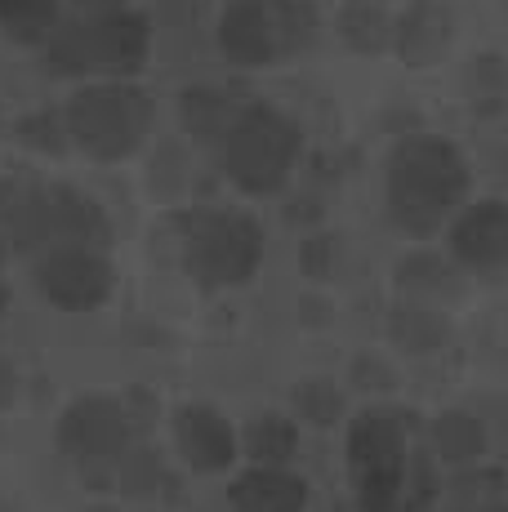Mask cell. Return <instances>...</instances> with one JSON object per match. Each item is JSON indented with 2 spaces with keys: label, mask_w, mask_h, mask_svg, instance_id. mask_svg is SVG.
Masks as SVG:
<instances>
[{
  "label": "cell",
  "mask_w": 508,
  "mask_h": 512,
  "mask_svg": "<svg viewBox=\"0 0 508 512\" xmlns=\"http://www.w3.org/2000/svg\"><path fill=\"white\" fill-rule=\"evenodd\" d=\"M5 308H9V285L0 281V312H5Z\"/></svg>",
  "instance_id": "cell-30"
},
{
  "label": "cell",
  "mask_w": 508,
  "mask_h": 512,
  "mask_svg": "<svg viewBox=\"0 0 508 512\" xmlns=\"http://www.w3.org/2000/svg\"><path fill=\"white\" fill-rule=\"evenodd\" d=\"M183 268L205 290L250 285L263 263V228L246 210H197L183 219Z\"/></svg>",
  "instance_id": "cell-5"
},
{
  "label": "cell",
  "mask_w": 508,
  "mask_h": 512,
  "mask_svg": "<svg viewBox=\"0 0 508 512\" xmlns=\"http://www.w3.org/2000/svg\"><path fill=\"white\" fill-rule=\"evenodd\" d=\"M410 468L406 423L397 410H361L348 423V472L361 512H402Z\"/></svg>",
  "instance_id": "cell-7"
},
{
  "label": "cell",
  "mask_w": 508,
  "mask_h": 512,
  "mask_svg": "<svg viewBox=\"0 0 508 512\" xmlns=\"http://www.w3.org/2000/svg\"><path fill=\"white\" fill-rule=\"evenodd\" d=\"M14 397H18V370H14V361L0 357V410L14 406Z\"/></svg>",
  "instance_id": "cell-28"
},
{
  "label": "cell",
  "mask_w": 508,
  "mask_h": 512,
  "mask_svg": "<svg viewBox=\"0 0 508 512\" xmlns=\"http://www.w3.org/2000/svg\"><path fill=\"white\" fill-rule=\"evenodd\" d=\"M437 499V468L424 450H410L406 468V490H402V512H424Z\"/></svg>",
  "instance_id": "cell-24"
},
{
  "label": "cell",
  "mask_w": 508,
  "mask_h": 512,
  "mask_svg": "<svg viewBox=\"0 0 508 512\" xmlns=\"http://www.w3.org/2000/svg\"><path fill=\"white\" fill-rule=\"evenodd\" d=\"M397 285H402V294H410V299L442 294V290H451V263H446V254L415 250L397 263Z\"/></svg>",
  "instance_id": "cell-22"
},
{
  "label": "cell",
  "mask_w": 508,
  "mask_h": 512,
  "mask_svg": "<svg viewBox=\"0 0 508 512\" xmlns=\"http://www.w3.org/2000/svg\"><path fill=\"white\" fill-rule=\"evenodd\" d=\"M152 54V18L139 9H103V14H72L45 41V63L54 76H94V81H125Z\"/></svg>",
  "instance_id": "cell-2"
},
{
  "label": "cell",
  "mask_w": 508,
  "mask_h": 512,
  "mask_svg": "<svg viewBox=\"0 0 508 512\" xmlns=\"http://www.w3.org/2000/svg\"><path fill=\"white\" fill-rule=\"evenodd\" d=\"M299 450V428L286 415H254L246 428V455L254 468H286Z\"/></svg>",
  "instance_id": "cell-17"
},
{
  "label": "cell",
  "mask_w": 508,
  "mask_h": 512,
  "mask_svg": "<svg viewBox=\"0 0 508 512\" xmlns=\"http://www.w3.org/2000/svg\"><path fill=\"white\" fill-rule=\"evenodd\" d=\"M317 36V9L308 0H228L219 14V49L237 67H268L299 54Z\"/></svg>",
  "instance_id": "cell-6"
},
{
  "label": "cell",
  "mask_w": 508,
  "mask_h": 512,
  "mask_svg": "<svg viewBox=\"0 0 508 512\" xmlns=\"http://www.w3.org/2000/svg\"><path fill=\"white\" fill-rule=\"evenodd\" d=\"M58 5L63 0H0V27H5L9 41L45 45L54 36V27L63 23Z\"/></svg>",
  "instance_id": "cell-18"
},
{
  "label": "cell",
  "mask_w": 508,
  "mask_h": 512,
  "mask_svg": "<svg viewBox=\"0 0 508 512\" xmlns=\"http://www.w3.org/2000/svg\"><path fill=\"white\" fill-rule=\"evenodd\" d=\"M130 419H125V406L116 397H76L72 406L58 415V428H54V441L67 459H76L85 468H103V464H116V459L130 450Z\"/></svg>",
  "instance_id": "cell-8"
},
{
  "label": "cell",
  "mask_w": 508,
  "mask_h": 512,
  "mask_svg": "<svg viewBox=\"0 0 508 512\" xmlns=\"http://www.w3.org/2000/svg\"><path fill=\"white\" fill-rule=\"evenodd\" d=\"M397 49H402V58H410V63H428V58L442 49L446 41V18L437 14V9H415V14L406 18L402 27H397Z\"/></svg>",
  "instance_id": "cell-23"
},
{
  "label": "cell",
  "mask_w": 508,
  "mask_h": 512,
  "mask_svg": "<svg viewBox=\"0 0 508 512\" xmlns=\"http://www.w3.org/2000/svg\"><path fill=\"white\" fill-rule=\"evenodd\" d=\"M156 103L134 81H90L63 107L67 143H76L94 161H125L143 147L152 130Z\"/></svg>",
  "instance_id": "cell-3"
},
{
  "label": "cell",
  "mask_w": 508,
  "mask_h": 512,
  "mask_svg": "<svg viewBox=\"0 0 508 512\" xmlns=\"http://www.w3.org/2000/svg\"><path fill=\"white\" fill-rule=\"evenodd\" d=\"M241 107L246 103H237V98L228 90H219V85H188V90L179 94V121L197 143L223 147L232 125H237Z\"/></svg>",
  "instance_id": "cell-14"
},
{
  "label": "cell",
  "mask_w": 508,
  "mask_h": 512,
  "mask_svg": "<svg viewBox=\"0 0 508 512\" xmlns=\"http://www.w3.org/2000/svg\"><path fill=\"white\" fill-rule=\"evenodd\" d=\"M107 241H112V219L90 192L72 183H45V250L58 245L107 250Z\"/></svg>",
  "instance_id": "cell-11"
},
{
  "label": "cell",
  "mask_w": 508,
  "mask_h": 512,
  "mask_svg": "<svg viewBox=\"0 0 508 512\" xmlns=\"http://www.w3.org/2000/svg\"><path fill=\"white\" fill-rule=\"evenodd\" d=\"M339 36H344L353 49H384L388 41L397 36L393 18L379 9V0H353V5H344V14H339Z\"/></svg>",
  "instance_id": "cell-19"
},
{
  "label": "cell",
  "mask_w": 508,
  "mask_h": 512,
  "mask_svg": "<svg viewBox=\"0 0 508 512\" xmlns=\"http://www.w3.org/2000/svg\"><path fill=\"white\" fill-rule=\"evenodd\" d=\"M174 441H179V455L197 472H223L237 459V432H232V423L214 406H201V401H192V406H183L174 415Z\"/></svg>",
  "instance_id": "cell-12"
},
{
  "label": "cell",
  "mask_w": 508,
  "mask_h": 512,
  "mask_svg": "<svg viewBox=\"0 0 508 512\" xmlns=\"http://www.w3.org/2000/svg\"><path fill=\"white\" fill-rule=\"evenodd\" d=\"M388 334H393L397 348L415 352V357H428V352H437L451 339V326H446V317L437 308H428V303H419V299H406L388 312Z\"/></svg>",
  "instance_id": "cell-15"
},
{
  "label": "cell",
  "mask_w": 508,
  "mask_h": 512,
  "mask_svg": "<svg viewBox=\"0 0 508 512\" xmlns=\"http://www.w3.org/2000/svg\"><path fill=\"white\" fill-rule=\"evenodd\" d=\"M76 14H103V9H130V0H72Z\"/></svg>",
  "instance_id": "cell-29"
},
{
  "label": "cell",
  "mask_w": 508,
  "mask_h": 512,
  "mask_svg": "<svg viewBox=\"0 0 508 512\" xmlns=\"http://www.w3.org/2000/svg\"><path fill=\"white\" fill-rule=\"evenodd\" d=\"M326 250H330L326 236H312V241H304V250H299V263H304L308 277H326Z\"/></svg>",
  "instance_id": "cell-27"
},
{
  "label": "cell",
  "mask_w": 508,
  "mask_h": 512,
  "mask_svg": "<svg viewBox=\"0 0 508 512\" xmlns=\"http://www.w3.org/2000/svg\"><path fill=\"white\" fill-rule=\"evenodd\" d=\"M223 152V174L246 196H277L290 183L299 152H304V130L295 116H286L272 103H246L232 125Z\"/></svg>",
  "instance_id": "cell-4"
},
{
  "label": "cell",
  "mask_w": 508,
  "mask_h": 512,
  "mask_svg": "<svg viewBox=\"0 0 508 512\" xmlns=\"http://www.w3.org/2000/svg\"><path fill=\"white\" fill-rule=\"evenodd\" d=\"M468 187H473L468 156L442 134H406L384 161L388 219L415 241L451 228L455 214L468 205Z\"/></svg>",
  "instance_id": "cell-1"
},
{
  "label": "cell",
  "mask_w": 508,
  "mask_h": 512,
  "mask_svg": "<svg viewBox=\"0 0 508 512\" xmlns=\"http://www.w3.org/2000/svg\"><path fill=\"white\" fill-rule=\"evenodd\" d=\"M446 254L459 268L495 272L508 268V201L504 196H486L455 214L451 232H446Z\"/></svg>",
  "instance_id": "cell-10"
},
{
  "label": "cell",
  "mask_w": 508,
  "mask_h": 512,
  "mask_svg": "<svg viewBox=\"0 0 508 512\" xmlns=\"http://www.w3.org/2000/svg\"><path fill=\"white\" fill-rule=\"evenodd\" d=\"M433 450L442 464H477L486 455V428L468 410H442L433 419Z\"/></svg>",
  "instance_id": "cell-16"
},
{
  "label": "cell",
  "mask_w": 508,
  "mask_h": 512,
  "mask_svg": "<svg viewBox=\"0 0 508 512\" xmlns=\"http://www.w3.org/2000/svg\"><path fill=\"white\" fill-rule=\"evenodd\" d=\"M18 139L41 147V152H63L67 147V125L58 121V112H36L18 125Z\"/></svg>",
  "instance_id": "cell-25"
},
{
  "label": "cell",
  "mask_w": 508,
  "mask_h": 512,
  "mask_svg": "<svg viewBox=\"0 0 508 512\" xmlns=\"http://www.w3.org/2000/svg\"><path fill=\"white\" fill-rule=\"evenodd\" d=\"M5 254H9V241H5V236H0V268H5Z\"/></svg>",
  "instance_id": "cell-31"
},
{
  "label": "cell",
  "mask_w": 508,
  "mask_h": 512,
  "mask_svg": "<svg viewBox=\"0 0 508 512\" xmlns=\"http://www.w3.org/2000/svg\"><path fill=\"white\" fill-rule=\"evenodd\" d=\"M116 268L107 250L90 245H58L36 259V290L63 312H90L112 299Z\"/></svg>",
  "instance_id": "cell-9"
},
{
  "label": "cell",
  "mask_w": 508,
  "mask_h": 512,
  "mask_svg": "<svg viewBox=\"0 0 508 512\" xmlns=\"http://www.w3.org/2000/svg\"><path fill=\"white\" fill-rule=\"evenodd\" d=\"M290 401H295V415L308 419L312 428H330V423L344 419V392H339L335 379H299L295 392H290Z\"/></svg>",
  "instance_id": "cell-21"
},
{
  "label": "cell",
  "mask_w": 508,
  "mask_h": 512,
  "mask_svg": "<svg viewBox=\"0 0 508 512\" xmlns=\"http://www.w3.org/2000/svg\"><path fill=\"white\" fill-rule=\"evenodd\" d=\"M232 512H304L308 481L290 468H250L228 486Z\"/></svg>",
  "instance_id": "cell-13"
},
{
  "label": "cell",
  "mask_w": 508,
  "mask_h": 512,
  "mask_svg": "<svg viewBox=\"0 0 508 512\" xmlns=\"http://www.w3.org/2000/svg\"><path fill=\"white\" fill-rule=\"evenodd\" d=\"M165 486V464L152 446H130L116 459V490L130 499H148Z\"/></svg>",
  "instance_id": "cell-20"
},
{
  "label": "cell",
  "mask_w": 508,
  "mask_h": 512,
  "mask_svg": "<svg viewBox=\"0 0 508 512\" xmlns=\"http://www.w3.org/2000/svg\"><path fill=\"white\" fill-rule=\"evenodd\" d=\"M121 406H125V419H130V428H134V432H148V423H152V415H156L148 388H130V397H125Z\"/></svg>",
  "instance_id": "cell-26"
},
{
  "label": "cell",
  "mask_w": 508,
  "mask_h": 512,
  "mask_svg": "<svg viewBox=\"0 0 508 512\" xmlns=\"http://www.w3.org/2000/svg\"><path fill=\"white\" fill-rule=\"evenodd\" d=\"M348 5H353V0H348Z\"/></svg>",
  "instance_id": "cell-32"
}]
</instances>
